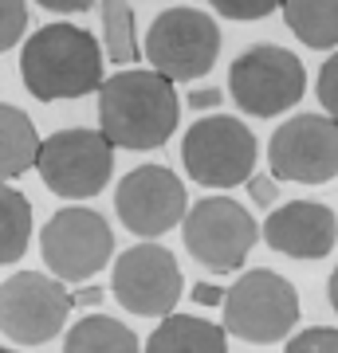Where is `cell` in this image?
Instances as JSON below:
<instances>
[{"label": "cell", "mask_w": 338, "mask_h": 353, "mask_svg": "<svg viewBox=\"0 0 338 353\" xmlns=\"http://www.w3.org/2000/svg\"><path fill=\"white\" fill-rule=\"evenodd\" d=\"M39 255L48 275L83 287L114 259V232L95 208H59L39 232Z\"/></svg>", "instance_id": "obj_9"}, {"label": "cell", "mask_w": 338, "mask_h": 353, "mask_svg": "<svg viewBox=\"0 0 338 353\" xmlns=\"http://www.w3.org/2000/svg\"><path fill=\"white\" fill-rule=\"evenodd\" d=\"M326 299H330V306H335V314H338V267L330 271V283H326Z\"/></svg>", "instance_id": "obj_30"}, {"label": "cell", "mask_w": 338, "mask_h": 353, "mask_svg": "<svg viewBox=\"0 0 338 353\" xmlns=\"http://www.w3.org/2000/svg\"><path fill=\"white\" fill-rule=\"evenodd\" d=\"M225 94L228 90H220V87H193L185 94V106L189 110H216V106L225 102Z\"/></svg>", "instance_id": "obj_26"}, {"label": "cell", "mask_w": 338, "mask_h": 353, "mask_svg": "<svg viewBox=\"0 0 338 353\" xmlns=\"http://www.w3.org/2000/svg\"><path fill=\"white\" fill-rule=\"evenodd\" d=\"M314 94H319V106H323L326 118L338 122V51L319 67V83H314Z\"/></svg>", "instance_id": "obj_24"}, {"label": "cell", "mask_w": 338, "mask_h": 353, "mask_svg": "<svg viewBox=\"0 0 338 353\" xmlns=\"http://www.w3.org/2000/svg\"><path fill=\"white\" fill-rule=\"evenodd\" d=\"M39 8H48V12H59V16H71V12H87L95 8L99 0H36Z\"/></svg>", "instance_id": "obj_27"}, {"label": "cell", "mask_w": 338, "mask_h": 353, "mask_svg": "<svg viewBox=\"0 0 338 353\" xmlns=\"http://www.w3.org/2000/svg\"><path fill=\"white\" fill-rule=\"evenodd\" d=\"M36 157H39L36 122L20 106L0 102V181L12 185L16 176H24L28 169H36Z\"/></svg>", "instance_id": "obj_16"}, {"label": "cell", "mask_w": 338, "mask_h": 353, "mask_svg": "<svg viewBox=\"0 0 338 353\" xmlns=\"http://www.w3.org/2000/svg\"><path fill=\"white\" fill-rule=\"evenodd\" d=\"M225 294H228V287H216V283H197V287H193V303L220 306V303H225Z\"/></svg>", "instance_id": "obj_28"}, {"label": "cell", "mask_w": 338, "mask_h": 353, "mask_svg": "<svg viewBox=\"0 0 338 353\" xmlns=\"http://www.w3.org/2000/svg\"><path fill=\"white\" fill-rule=\"evenodd\" d=\"M71 290V306H99L102 303V287H67Z\"/></svg>", "instance_id": "obj_29"}, {"label": "cell", "mask_w": 338, "mask_h": 353, "mask_svg": "<svg viewBox=\"0 0 338 353\" xmlns=\"http://www.w3.org/2000/svg\"><path fill=\"white\" fill-rule=\"evenodd\" d=\"M142 55L165 79H173V83H197V79H205L216 67L220 28H216V20L209 12L177 4V8H165L150 24Z\"/></svg>", "instance_id": "obj_8"}, {"label": "cell", "mask_w": 338, "mask_h": 353, "mask_svg": "<svg viewBox=\"0 0 338 353\" xmlns=\"http://www.w3.org/2000/svg\"><path fill=\"white\" fill-rule=\"evenodd\" d=\"M185 275L177 267V255L153 240H142L126 248L114 259L111 271V294L126 314L138 318H165L181 303Z\"/></svg>", "instance_id": "obj_11"}, {"label": "cell", "mask_w": 338, "mask_h": 353, "mask_svg": "<svg viewBox=\"0 0 338 353\" xmlns=\"http://www.w3.org/2000/svg\"><path fill=\"white\" fill-rule=\"evenodd\" d=\"M225 334L248 341V345H276L288 341L299 326V290L291 279L267 267H252L228 287L225 303Z\"/></svg>", "instance_id": "obj_3"}, {"label": "cell", "mask_w": 338, "mask_h": 353, "mask_svg": "<svg viewBox=\"0 0 338 353\" xmlns=\"http://www.w3.org/2000/svg\"><path fill=\"white\" fill-rule=\"evenodd\" d=\"M71 290L44 271H16L0 283V334L16 345H48L67 330Z\"/></svg>", "instance_id": "obj_10"}, {"label": "cell", "mask_w": 338, "mask_h": 353, "mask_svg": "<svg viewBox=\"0 0 338 353\" xmlns=\"http://www.w3.org/2000/svg\"><path fill=\"white\" fill-rule=\"evenodd\" d=\"M181 240L205 271L228 275L248 263L252 248L260 243V224L232 196H200L181 220Z\"/></svg>", "instance_id": "obj_6"}, {"label": "cell", "mask_w": 338, "mask_h": 353, "mask_svg": "<svg viewBox=\"0 0 338 353\" xmlns=\"http://www.w3.org/2000/svg\"><path fill=\"white\" fill-rule=\"evenodd\" d=\"M63 353H142L138 334L111 314H87L63 330Z\"/></svg>", "instance_id": "obj_17"}, {"label": "cell", "mask_w": 338, "mask_h": 353, "mask_svg": "<svg viewBox=\"0 0 338 353\" xmlns=\"http://www.w3.org/2000/svg\"><path fill=\"white\" fill-rule=\"evenodd\" d=\"M142 353H228V334L220 322L197 314H165Z\"/></svg>", "instance_id": "obj_15"}, {"label": "cell", "mask_w": 338, "mask_h": 353, "mask_svg": "<svg viewBox=\"0 0 338 353\" xmlns=\"http://www.w3.org/2000/svg\"><path fill=\"white\" fill-rule=\"evenodd\" d=\"M114 212L122 228L138 240H158L169 228H177L189 212L185 181L169 165H138L118 181L114 189Z\"/></svg>", "instance_id": "obj_12"}, {"label": "cell", "mask_w": 338, "mask_h": 353, "mask_svg": "<svg viewBox=\"0 0 338 353\" xmlns=\"http://www.w3.org/2000/svg\"><path fill=\"white\" fill-rule=\"evenodd\" d=\"M213 4L216 16H225V20H236V24H256L263 20L267 12H276L283 0H209Z\"/></svg>", "instance_id": "obj_22"}, {"label": "cell", "mask_w": 338, "mask_h": 353, "mask_svg": "<svg viewBox=\"0 0 338 353\" xmlns=\"http://www.w3.org/2000/svg\"><path fill=\"white\" fill-rule=\"evenodd\" d=\"M28 240H32V201L16 185L0 181V267L20 263Z\"/></svg>", "instance_id": "obj_20"}, {"label": "cell", "mask_w": 338, "mask_h": 353, "mask_svg": "<svg viewBox=\"0 0 338 353\" xmlns=\"http://www.w3.org/2000/svg\"><path fill=\"white\" fill-rule=\"evenodd\" d=\"M99 99V134L114 150H162L181 122L177 83L153 67H126L102 79Z\"/></svg>", "instance_id": "obj_1"}, {"label": "cell", "mask_w": 338, "mask_h": 353, "mask_svg": "<svg viewBox=\"0 0 338 353\" xmlns=\"http://www.w3.org/2000/svg\"><path fill=\"white\" fill-rule=\"evenodd\" d=\"M36 173L59 201H91L114 173V145L87 126L55 130L39 141Z\"/></svg>", "instance_id": "obj_7"}, {"label": "cell", "mask_w": 338, "mask_h": 353, "mask_svg": "<svg viewBox=\"0 0 338 353\" xmlns=\"http://www.w3.org/2000/svg\"><path fill=\"white\" fill-rule=\"evenodd\" d=\"M307 94V67L295 51L279 43H252L228 67V99L240 114L276 118L299 106Z\"/></svg>", "instance_id": "obj_4"}, {"label": "cell", "mask_w": 338, "mask_h": 353, "mask_svg": "<svg viewBox=\"0 0 338 353\" xmlns=\"http://www.w3.org/2000/svg\"><path fill=\"white\" fill-rule=\"evenodd\" d=\"M0 353H16V350H8V345H0Z\"/></svg>", "instance_id": "obj_31"}, {"label": "cell", "mask_w": 338, "mask_h": 353, "mask_svg": "<svg viewBox=\"0 0 338 353\" xmlns=\"http://www.w3.org/2000/svg\"><path fill=\"white\" fill-rule=\"evenodd\" d=\"M28 32V0H0V55L12 51Z\"/></svg>", "instance_id": "obj_21"}, {"label": "cell", "mask_w": 338, "mask_h": 353, "mask_svg": "<svg viewBox=\"0 0 338 353\" xmlns=\"http://www.w3.org/2000/svg\"><path fill=\"white\" fill-rule=\"evenodd\" d=\"M263 243L288 259H326L338 243V216L330 204L288 201L263 220Z\"/></svg>", "instance_id": "obj_14"}, {"label": "cell", "mask_w": 338, "mask_h": 353, "mask_svg": "<svg viewBox=\"0 0 338 353\" xmlns=\"http://www.w3.org/2000/svg\"><path fill=\"white\" fill-rule=\"evenodd\" d=\"M267 173L295 185H326L338 176V122L326 114H295L267 141Z\"/></svg>", "instance_id": "obj_13"}, {"label": "cell", "mask_w": 338, "mask_h": 353, "mask_svg": "<svg viewBox=\"0 0 338 353\" xmlns=\"http://www.w3.org/2000/svg\"><path fill=\"white\" fill-rule=\"evenodd\" d=\"M248 196H252V204H260V208H267V204H276L279 201V181L272 173L263 176V173H252L248 181Z\"/></svg>", "instance_id": "obj_25"}, {"label": "cell", "mask_w": 338, "mask_h": 353, "mask_svg": "<svg viewBox=\"0 0 338 353\" xmlns=\"http://www.w3.org/2000/svg\"><path fill=\"white\" fill-rule=\"evenodd\" d=\"M99 48L102 59L118 67L138 63V28H134V8L130 0H99Z\"/></svg>", "instance_id": "obj_19"}, {"label": "cell", "mask_w": 338, "mask_h": 353, "mask_svg": "<svg viewBox=\"0 0 338 353\" xmlns=\"http://www.w3.org/2000/svg\"><path fill=\"white\" fill-rule=\"evenodd\" d=\"M260 141L232 114H205L181 138V165L205 189H236L256 173Z\"/></svg>", "instance_id": "obj_5"}, {"label": "cell", "mask_w": 338, "mask_h": 353, "mask_svg": "<svg viewBox=\"0 0 338 353\" xmlns=\"http://www.w3.org/2000/svg\"><path fill=\"white\" fill-rule=\"evenodd\" d=\"M20 79L32 99L67 102L87 99L102 87V48L79 24H44L24 39Z\"/></svg>", "instance_id": "obj_2"}, {"label": "cell", "mask_w": 338, "mask_h": 353, "mask_svg": "<svg viewBox=\"0 0 338 353\" xmlns=\"http://www.w3.org/2000/svg\"><path fill=\"white\" fill-rule=\"evenodd\" d=\"M283 24L307 48H338V0H283Z\"/></svg>", "instance_id": "obj_18"}, {"label": "cell", "mask_w": 338, "mask_h": 353, "mask_svg": "<svg viewBox=\"0 0 338 353\" xmlns=\"http://www.w3.org/2000/svg\"><path fill=\"white\" fill-rule=\"evenodd\" d=\"M283 353H338V330L335 326H307L291 334Z\"/></svg>", "instance_id": "obj_23"}]
</instances>
